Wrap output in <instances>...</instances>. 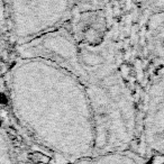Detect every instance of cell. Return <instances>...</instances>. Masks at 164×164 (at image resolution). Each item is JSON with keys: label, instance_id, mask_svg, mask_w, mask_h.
<instances>
[{"label": "cell", "instance_id": "cell-1", "mask_svg": "<svg viewBox=\"0 0 164 164\" xmlns=\"http://www.w3.org/2000/svg\"><path fill=\"white\" fill-rule=\"evenodd\" d=\"M8 95L17 120L45 149L72 162L95 154L91 105L68 70L42 57L19 56L8 74Z\"/></svg>", "mask_w": 164, "mask_h": 164}, {"label": "cell", "instance_id": "cell-2", "mask_svg": "<svg viewBox=\"0 0 164 164\" xmlns=\"http://www.w3.org/2000/svg\"><path fill=\"white\" fill-rule=\"evenodd\" d=\"M18 51L22 57L54 62L80 81L92 109L95 153L127 151L137 132L136 106L107 40L79 44L70 32L59 27L22 43Z\"/></svg>", "mask_w": 164, "mask_h": 164}, {"label": "cell", "instance_id": "cell-3", "mask_svg": "<svg viewBox=\"0 0 164 164\" xmlns=\"http://www.w3.org/2000/svg\"><path fill=\"white\" fill-rule=\"evenodd\" d=\"M72 0H8L11 27L22 43L59 28L70 14Z\"/></svg>", "mask_w": 164, "mask_h": 164}, {"label": "cell", "instance_id": "cell-4", "mask_svg": "<svg viewBox=\"0 0 164 164\" xmlns=\"http://www.w3.org/2000/svg\"><path fill=\"white\" fill-rule=\"evenodd\" d=\"M143 135L149 149L164 151V66L147 90L143 112Z\"/></svg>", "mask_w": 164, "mask_h": 164}, {"label": "cell", "instance_id": "cell-5", "mask_svg": "<svg viewBox=\"0 0 164 164\" xmlns=\"http://www.w3.org/2000/svg\"><path fill=\"white\" fill-rule=\"evenodd\" d=\"M73 164H142L134 154L127 151L95 153L74 161Z\"/></svg>", "mask_w": 164, "mask_h": 164}, {"label": "cell", "instance_id": "cell-6", "mask_svg": "<svg viewBox=\"0 0 164 164\" xmlns=\"http://www.w3.org/2000/svg\"><path fill=\"white\" fill-rule=\"evenodd\" d=\"M0 164H16L6 133L0 127Z\"/></svg>", "mask_w": 164, "mask_h": 164}]
</instances>
